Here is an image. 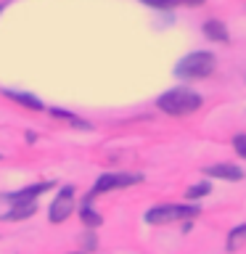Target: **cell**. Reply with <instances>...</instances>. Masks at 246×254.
Returning <instances> with one entry per match:
<instances>
[{
  "label": "cell",
  "mask_w": 246,
  "mask_h": 254,
  "mask_svg": "<svg viewBox=\"0 0 246 254\" xmlns=\"http://www.w3.org/2000/svg\"><path fill=\"white\" fill-rule=\"evenodd\" d=\"M156 106L170 117H188L201 106V95L193 93L190 87H172L156 98Z\"/></svg>",
  "instance_id": "obj_1"
},
{
  "label": "cell",
  "mask_w": 246,
  "mask_h": 254,
  "mask_svg": "<svg viewBox=\"0 0 246 254\" xmlns=\"http://www.w3.org/2000/svg\"><path fill=\"white\" fill-rule=\"evenodd\" d=\"M214 71V56L209 51H196V53H188L178 66H175V74L183 77V79H201V77H209Z\"/></svg>",
  "instance_id": "obj_2"
},
{
  "label": "cell",
  "mask_w": 246,
  "mask_h": 254,
  "mask_svg": "<svg viewBox=\"0 0 246 254\" xmlns=\"http://www.w3.org/2000/svg\"><path fill=\"white\" fill-rule=\"evenodd\" d=\"M198 217V206H183V204H162L146 212L148 225H170L178 220H193Z\"/></svg>",
  "instance_id": "obj_3"
},
{
  "label": "cell",
  "mask_w": 246,
  "mask_h": 254,
  "mask_svg": "<svg viewBox=\"0 0 246 254\" xmlns=\"http://www.w3.org/2000/svg\"><path fill=\"white\" fill-rule=\"evenodd\" d=\"M140 180H143V175H130V172H106V175H101V178L95 180V186H93V190H90V196H87L85 201H90V198L101 196V193H109V190L135 186V183H140Z\"/></svg>",
  "instance_id": "obj_4"
},
{
  "label": "cell",
  "mask_w": 246,
  "mask_h": 254,
  "mask_svg": "<svg viewBox=\"0 0 246 254\" xmlns=\"http://www.w3.org/2000/svg\"><path fill=\"white\" fill-rule=\"evenodd\" d=\"M71 212H74V188L66 186V188L59 190V196L53 198L51 209H48V220H51L53 225H59V222H63Z\"/></svg>",
  "instance_id": "obj_5"
},
{
  "label": "cell",
  "mask_w": 246,
  "mask_h": 254,
  "mask_svg": "<svg viewBox=\"0 0 246 254\" xmlns=\"http://www.w3.org/2000/svg\"><path fill=\"white\" fill-rule=\"evenodd\" d=\"M51 186H53V183H37V186L21 188V190H16V193H5V201L13 204V206H19V204H32L40 193H43V190H48Z\"/></svg>",
  "instance_id": "obj_6"
},
{
  "label": "cell",
  "mask_w": 246,
  "mask_h": 254,
  "mask_svg": "<svg viewBox=\"0 0 246 254\" xmlns=\"http://www.w3.org/2000/svg\"><path fill=\"white\" fill-rule=\"evenodd\" d=\"M209 178H222V180H244V170H238L236 164H212L204 170Z\"/></svg>",
  "instance_id": "obj_7"
},
{
  "label": "cell",
  "mask_w": 246,
  "mask_h": 254,
  "mask_svg": "<svg viewBox=\"0 0 246 254\" xmlns=\"http://www.w3.org/2000/svg\"><path fill=\"white\" fill-rule=\"evenodd\" d=\"M204 35L214 40V43H228L230 35H228V29H225V24L217 21V19H209V21H204Z\"/></svg>",
  "instance_id": "obj_8"
},
{
  "label": "cell",
  "mask_w": 246,
  "mask_h": 254,
  "mask_svg": "<svg viewBox=\"0 0 246 254\" xmlns=\"http://www.w3.org/2000/svg\"><path fill=\"white\" fill-rule=\"evenodd\" d=\"M3 95H5V98H11V101H16V103H21V106L32 109V111L45 109V106H43V101L35 98V95H29V93H19V90H3Z\"/></svg>",
  "instance_id": "obj_9"
},
{
  "label": "cell",
  "mask_w": 246,
  "mask_h": 254,
  "mask_svg": "<svg viewBox=\"0 0 246 254\" xmlns=\"http://www.w3.org/2000/svg\"><path fill=\"white\" fill-rule=\"evenodd\" d=\"M244 244H246V222H244V225H236V228L228 233L225 249H228V252H238Z\"/></svg>",
  "instance_id": "obj_10"
},
{
  "label": "cell",
  "mask_w": 246,
  "mask_h": 254,
  "mask_svg": "<svg viewBox=\"0 0 246 254\" xmlns=\"http://www.w3.org/2000/svg\"><path fill=\"white\" fill-rule=\"evenodd\" d=\"M35 212H37V204L35 201H32V204H19V206H13L8 214H3V220L16 222V220H24V217H32Z\"/></svg>",
  "instance_id": "obj_11"
},
{
  "label": "cell",
  "mask_w": 246,
  "mask_h": 254,
  "mask_svg": "<svg viewBox=\"0 0 246 254\" xmlns=\"http://www.w3.org/2000/svg\"><path fill=\"white\" fill-rule=\"evenodd\" d=\"M79 220H82L87 228H98L101 222H103V217L90 206V201H85V204H82V209H79Z\"/></svg>",
  "instance_id": "obj_12"
},
{
  "label": "cell",
  "mask_w": 246,
  "mask_h": 254,
  "mask_svg": "<svg viewBox=\"0 0 246 254\" xmlns=\"http://www.w3.org/2000/svg\"><path fill=\"white\" fill-rule=\"evenodd\" d=\"M51 114L56 119H63V122H69V125H74L77 130H90V122H85V119H79L74 114H69V111H61V109H51Z\"/></svg>",
  "instance_id": "obj_13"
},
{
  "label": "cell",
  "mask_w": 246,
  "mask_h": 254,
  "mask_svg": "<svg viewBox=\"0 0 246 254\" xmlns=\"http://www.w3.org/2000/svg\"><path fill=\"white\" fill-rule=\"evenodd\" d=\"M209 190H212L209 183H198V186H190L185 190V196L188 198H201V196H209Z\"/></svg>",
  "instance_id": "obj_14"
},
{
  "label": "cell",
  "mask_w": 246,
  "mask_h": 254,
  "mask_svg": "<svg viewBox=\"0 0 246 254\" xmlns=\"http://www.w3.org/2000/svg\"><path fill=\"white\" fill-rule=\"evenodd\" d=\"M233 148H236V154L241 159H246V132H238L233 138Z\"/></svg>",
  "instance_id": "obj_15"
},
{
  "label": "cell",
  "mask_w": 246,
  "mask_h": 254,
  "mask_svg": "<svg viewBox=\"0 0 246 254\" xmlns=\"http://www.w3.org/2000/svg\"><path fill=\"white\" fill-rule=\"evenodd\" d=\"M140 3H146V5H151V8H162V11H167V8H175L180 0H140Z\"/></svg>",
  "instance_id": "obj_16"
},
{
  "label": "cell",
  "mask_w": 246,
  "mask_h": 254,
  "mask_svg": "<svg viewBox=\"0 0 246 254\" xmlns=\"http://www.w3.org/2000/svg\"><path fill=\"white\" fill-rule=\"evenodd\" d=\"M95 244H98V241H95V236H93V233L82 236V246H85V249H95Z\"/></svg>",
  "instance_id": "obj_17"
},
{
  "label": "cell",
  "mask_w": 246,
  "mask_h": 254,
  "mask_svg": "<svg viewBox=\"0 0 246 254\" xmlns=\"http://www.w3.org/2000/svg\"><path fill=\"white\" fill-rule=\"evenodd\" d=\"M185 3H190V5H198V3H204V0H185Z\"/></svg>",
  "instance_id": "obj_18"
},
{
  "label": "cell",
  "mask_w": 246,
  "mask_h": 254,
  "mask_svg": "<svg viewBox=\"0 0 246 254\" xmlns=\"http://www.w3.org/2000/svg\"><path fill=\"white\" fill-rule=\"evenodd\" d=\"M0 11H3V5H0Z\"/></svg>",
  "instance_id": "obj_19"
}]
</instances>
